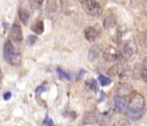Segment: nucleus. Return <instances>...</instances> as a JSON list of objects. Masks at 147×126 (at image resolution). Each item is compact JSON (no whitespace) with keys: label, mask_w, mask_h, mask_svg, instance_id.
I'll use <instances>...</instances> for the list:
<instances>
[{"label":"nucleus","mask_w":147,"mask_h":126,"mask_svg":"<svg viewBox=\"0 0 147 126\" xmlns=\"http://www.w3.org/2000/svg\"><path fill=\"white\" fill-rule=\"evenodd\" d=\"M2 78H3V74H2V69L0 68V81L2 80Z\"/></svg>","instance_id":"nucleus-31"},{"label":"nucleus","mask_w":147,"mask_h":126,"mask_svg":"<svg viewBox=\"0 0 147 126\" xmlns=\"http://www.w3.org/2000/svg\"><path fill=\"white\" fill-rule=\"evenodd\" d=\"M128 125V122L124 119V118H120V119L117 120L114 123L113 126H127Z\"/></svg>","instance_id":"nucleus-23"},{"label":"nucleus","mask_w":147,"mask_h":126,"mask_svg":"<svg viewBox=\"0 0 147 126\" xmlns=\"http://www.w3.org/2000/svg\"><path fill=\"white\" fill-rule=\"evenodd\" d=\"M86 86L90 88L91 90H93V91H96L98 89V86H97V82L95 81L94 79H89L86 81Z\"/></svg>","instance_id":"nucleus-19"},{"label":"nucleus","mask_w":147,"mask_h":126,"mask_svg":"<svg viewBox=\"0 0 147 126\" xmlns=\"http://www.w3.org/2000/svg\"><path fill=\"white\" fill-rule=\"evenodd\" d=\"M44 124H45L46 126H55L52 120L49 119V117H46V119L44 120Z\"/></svg>","instance_id":"nucleus-26"},{"label":"nucleus","mask_w":147,"mask_h":126,"mask_svg":"<svg viewBox=\"0 0 147 126\" xmlns=\"http://www.w3.org/2000/svg\"><path fill=\"white\" fill-rule=\"evenodd\" d=\"M99 82L100 83V85L102 86H108V85H109L110 83H111V79L105 77V76L100 75L99 77Z\"/></svg>","instance_id":"nucleus-20"},{"label":"nucleus","mask_w":147,"mask_h":126,"mask_svg":"<svg viewBox=\"0 0 147 126\" xmlns=\"http://www.w3.org/2000/svg\"><path fill=\"white\" fill-rule=\"evenodd\" d=\"M44 91H46V88H45V86H38V87L36 88L35 93H36L37 95H40V94L43 93Z\"/></svg>","instance_id":"nucleus-25"},{"label":"nucleus","mask_w":147,"mask_h":126,"mask_svg":"<svg viewBox=\"0 0 147 126\" xmlns=\"http://www.w3.org/2000/svg\"><path fill=\"white\" fill-rule=\"evenodd\" d=\"M132 93H133V87H132L131 85L127 84V83L119 84L117 88V95L121 96V97L129 96Z\"/></svg>","instance_id":"nucleus-9"},{"label":"nucleus","mask_w":147,"mask_h":126,"mask_svg":"<svg viewBox=\"0 0 147 126\" xmlns=\"http://www.w3.org/2000/svg\"><path fill=\"white\" fill-rule=\"evenodd\" d=\"M103 58L108 62H117L122 59V54L115 47L109 46L103 51Z\"/></svg>","instance_id":"nucleus-6"},{"label":"nucleus","mask_w":147,"mask_h":126,"mask_svg":"<svg viewBox=\"0 0 147 126\" xmlns=\"http://www.w3.org/2000/svg\"><path fill=\"white\" fill-rule=\"evenodd\" d=\"M144 44H145V47L147 48V31L145 32V33H144Z\"/></svg>","instance_id":"nucleus-29"},{"label":"nucleus","mask_w":147,"mask_h":126,"mask_svg":"<svg viewBox=\"0 0 147 126\" xmlns=\"http://www.w3.org/2000/svg\"><path fill=\"white\" fill-rule=\"evenodd\" d=\"M57 74H58V76H59V78H62V79L69 80V79L71 78L68 74H67V73H65V72L63 69H61L60 68H57Z\"/></svg>","instance_id":"nucleus-21"},{"label":"nucleus","mask_w":147,"mask_h":126,"mask_svg":"<svg viewBox=\"0 0 147 126\" xmlns=\"http://www.w3.org/2000/svg\"><path fill=\"white\" fill-rule=\"evenodd\" d=\"M145 101L144 96L136 92H133L129 95V100L127 104V109L133 113H140L144 111Z\"/></svg>","instance_id":"nucleus-2"},{"label":"nucleus","mask_w":147,"mask_h":126,"mask_svg":"<svg viewBox=\"0 0 147 126\" xmlns=\"http://www.w3.org/2000/svg\"><path fill=\"white\" fill-rule=\"evenodd\" d=\"M30 3V5L34 7V8H39V7L42 5L44 0H27Z\"/></svg>","instance_id":"nucleus-22"},{"label":"nucleus","mask_w":147,"mask_h":126,"mask_svg":"<svg viewBox=\"0 0 147 126\" xmlns=\"http://www.w3.org/2000/svg\"><path fill=\"white\" fill-rule=\"evenodd\" d=\"M132 74L131 68L127 64H116L112 66L109 70V75L112 78H119L120 80L127 79Z\"/></svg>","instance_id":"nucleus-3"},{"label":"nucleus","mask_w":147,"mask_h":126,"mask_svg":"<svg viewBox=\"0 0 147 126\" xmlns=\"http://www.w3.org/2000/svg\"><path fill=\"white\" fill-rule=\"evenodd\" d=\"M137 50L136 43L133 40L127 41L125 43L122 50V58L127 61H133L137 54Z\"/></svg>","instance_id":"nucleus-5"},{"label":"nucleus","mask_w":147,"mask_h":126,"mask_svg":"<svg viewBox=\"0 0 147 126\" xmlns=\"http://www.w3.org/2000/svg\"><path fill=\"white\" fill-rule=\"evenodd\" d=\"M32 30L37 33V34H41L44 31V24H43V21L41 20H38L32 25Z\"/></svg>","instance_id":"nucleus-15"},{"label":"nucleus","mask_w":147,"mask_h":126,"mask_svg":"<svg viewBox=\"0 0 147 126\" xmlns=\"http://www.w3.org/2000/svg\"><path fill=\"white\" fill-rule=\"evenodd\" d=\"M103 26H104V28L107 29V30L113 29L116 26V20L112 17H107L103 22Z\"/></svg>","instance_id":"nucleus-17"},{"label":"nucleus","mask_w":147,"mask_h":126,"mask_svg":"<svg viewBox=\"0 0 147 126\" xmlns=\"http://www.w3.org/2000/svg\"><path fill=\"white\" fill-rule=\"evenodd\" d=\"M114 104H115V106L117 109H119L121 112H125L126 113V111L127 109V103H126V100H125L124 97H121L119 95H115L114 96Z\"/></svg>","instance_id":"nucleus-13"},{"label":"nucleus","mask_w":147,"mask_h":126,"mask_svg":"<svg viewBox=\"0 0 147 126\" xmlns=\"http://www.w3.org/2000/svg\"><path fill=\"white\" fill-rule=\"evenodd\" d=\"M37 41V37L35 35H29L27 38V44L28 45H33Z\"/></svg>","instance_id":"nucleus-24"},{"label":"nucleus","mask_w":147,"mask_h":126,"mask_svg":"<svg viewBox=\"0 0 147 126\" xmlns=\"http://www.w3.org/2000/svg\"><path fill=\"white\" fill-rule=\"evenodd\" d=\"M141 78L144 82L147 83V57L144 58V60L143 61L142 69H141Z\"/></svg>","instance_id":"nucleus-18"},{"label":"nucleus","mask_w":147,"mask_h":126,"mask_svg":"<svg viewBox=\"0 0 147 126\" xmlns=\"http://www.w3.org/2000/svg\"><path fill=\"white\" fill-rule=\"evenodd\" d=\"M114 1L117 2V3H120V4H125L126 2V0H114Z\"/></svg>","instance_id":"nucleus-30"},{"label":"nucleus","mask_w":147,"mask_h":126,"mask_svg":"<svg viewBox=\"0 0 147 126\" xmlns=\"http://www.w3.org/2000/svg\"><path fill=\"white\" fill-rule=\"evenodd\" d=\"M11 96H12V94L10 92H6V93L4 94V99L7 101V100H9L11 98Z\"/></svg>","instance_id":"nucleus-27"},{"label":"nucleus","mask_w":147,"mask_h":126,"mask_svg":"<svg viewBox=\"0 0 147 126\" xmlns=\"http://www.w3.org/2000/svg\"><path fill=\"white\" fill-rule=\"evenodd\" d=\"M11 38L16 42H21L23 41V32H22V28L18 23H14L11 28L10 32Z\"/></svg>","instance_id":"nucleus-8"},{"label":"nucleus","mask_w":147,"mask_h":126,"mask_svg":"<svg viewBox=\"0 0 147 126\" xmlns=\"http://www.w3.org/2000/svg\"><path fill=\"white\" fill-rule=\"evenodd\" d=\"M98 120H99V117L94 112H87L84 114L82 122L84 125H89V124L96 123Z\"/></svg>","instance_id":"nucleus-10"},{"label":"nucleus","mask_w":147,"mask_h":126,"mask_svg":"<svg viewBox=\"0 0 147 126\" xmlns=\"http://www.w3.org/2000/svg\"><path fill=\"white\" fill-rule=\"evenodd\" d=\"M46 11L49 14H52L57 12V4L55 0H48L46 5Z\"/></svg>","instance_id":"nucleus-16"},{"label":"nucleus","mask_w":147,"mask_h":126,"mask_svg":"<svg viewBox=\"0 0 147 126\" xmlns=\"http://www.w3.org/2000/svg\"><path fill=\"white\" fill-rule=\"evenodd\" d=\"M3 27H4V30L5 31H7L9 29V25H8V24H6V23H3Z\"/></svg>","instance_id":"nucleus-28"},{"label":"nucleus","mask_w":147,"mask_h":126,"mask_svg":"<svg viewBox=\"0 0 147 126\" xmlns=\"http://www.w3.org/2000/svg\"><path fill=\"white\" fill-rule=\"evenodd\" d=\"M4 58L5 61L12 66H20L22 63V55L20 51L13 45L9 39L5 42L4 46Z\"/></svg>","instance_id":"nucleus-1"},{"label":"nucleus","mask_w":147,"mask_h":126,"mask_svg":"<svg viewBox=\"0 0 147 126\" xmlns=\"http://www.w3.org/2000/svg\"><path fill=\"white\" fill-rule=\"evenodd\" d=\"M62 10L65 14L71 16L78 11V5L76 0H60Z\"/></svg>","instance_id":"nucleus-7"},{"label":"nucleus","mask_w":147,"mask_h":126,"mask_svg":"<svg viewBox=\"0 0 147 126\" xmlns=\"http://www.w3.org/2000/svg\"><path fill=\"white\" fill-rule=\"evenodd\" d=\"M84 36H85V39L90 42H92L95 40L97 39L98 37V32L95 30V28L92 26H88L84 29Z\"/></svg>","instance_id":"nucleus-12"},{"label":"nucleus","mask_w":147,"mask_h":126,"mask_svg":"<svg viewBox=\"0 0 147 126\" xmlns=\"http://www.w3.org/2000/svg\"><path fill=\"white\" fill-rule=\"evenodd\" d=\"M81 4L88 16H98L101 14V6L96 0H83Z\"/></svg>","instance_id":"nucleus-4"},{"label":"nucleus","mask_w":147,"mask_h":126,"mask_svg":"<svg viewBox=\"0 0 147 126\" xmlns=\"http://www.w3.org/2000/svg\"><path fill=\"white\" fill-rule=\"evenodd\" d=\"M19 19L24 25H27L29 18H30V13H29L25 8H21L18 13Z\"/></svg>","instance_id":"nucleus-14"},{"label":"nucleus","mask_w":147,"mask_h":126,"mask_svg":"<svg viewBox=\"0 0 147 126\" xmlns=\"http://www.w3.org/2000/svg\"><path fill=\"white\" fill-rule=\"evenodd\" d=\"M101 46L99 45V44H95V45L92 46L90 50H89V53H88V60L90 61H94L96 59L99 58L100 52H101Z\"/></svg>","instance_id":"nucleus-11"}]
</instances>
